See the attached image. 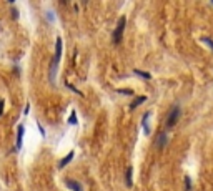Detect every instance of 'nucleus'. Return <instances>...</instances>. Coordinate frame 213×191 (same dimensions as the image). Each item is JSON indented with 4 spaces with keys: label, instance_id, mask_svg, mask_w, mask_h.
Here are the masks:
<instances>
[{
    "label": "nucleus",
    "instance_id": "1",
    "mask_svg": "<svg viewBox=\"0 0 213 191\" xmlns=\"http://www.w3.org/2000/svg\"><path fill=\"white\" fill-rule=\"evenodd\" d=\"M125 25H127V17L123 15V17H120L118 23H117V28L113 30V33H112V42H113L115 45H118L120 42H122V37H123V30H125Z\"/></svg>",
    "mask_w": 213,
    "mask_h": 191
},
{
    "label": "nucleus",
    "instance_id": "2",
    "mask_svg": "<svg viewBox=\"0 0 213 191\" xmlns=\"http://www.w3.org/2000/svg\"><path fill=\"white\" fill-rule=\"evenodd\" d=\"M180 113H182V110H180V107H176V105L170 110L168 116H166V128H173L176 125V121L180 118Z\"/></svg>",
    "mask_w": 213,
    "mask_h": 191
},
{
    "label": "nucleus",
    "instance_id": "3",
    "mask_svg": "<svg viewBox=\"0 0 213 191\" xmlns=\"http://www.w3.org/2000/svg\"><path fill=\"white\" fill-rule=\"evenodd\" d=\"M23 135H25V126L23 125H19L17 128V141H15V150L20 151L23 146Z\"/></svg>",
    "mask_w": 213,
    "mask_h": 191
},
{
    "label": "nucleus",
    "instance_id": "4",
    "mask_svg": "<svg viewBox=\"0 0 213 191\" xmlns=\"http://www.w3.org/2000/svg\"><path fill=\"white\" fill-rule=\"evenodd\" d=\"M65 185L68 186V188L72 189V191H83V188H82V185H80L79 181H77V179L67 178V179H65Z\"/></svg>",
    "mask_w": 213,
    "mask_h": 191
},
{
    "label": "nucleus",
    "instance_id": "5",
    "mask_svg": "<svg viewBox=\"0 0 213 191\" xmlns=\"http://www.w3.org/2000/svg\"><path fill=\"white\" fill-rule=\"evenodd\" d=\"M166 143H168V135H166V131H160V135L157 136V146L165 148Z\"/></svg>",
    "mask_w": 213,
    "mask_h": 191
},
{
    "label": "nucleus",
    "instance_id": "6",
    "mask_svg": "<svg viewBox=\"0 0 213 191\" xmlns=\"http://www.w3.org/2000/svg\"><path fill=\"white\" fill-rule=\"evenodd\" d=\"M150 115H152V111H147V113H143V116H141V128H143L145 135L150 133V126H148V118H150Z\"/></svg>",
    "mask_w": 213,
    "mask_h": 191
},
{
    "label": "nucleus",
    "instance_id": "7",
    "mask_svg": "<svg viewBox=\"0 0 213 191\" xmlns=\"http://www.w3.org/2000/svg\"><path fill=\"white\" fill-rule=\"evenodd\" d=\"M73 156H75V151H70V153L67 155V156H63V158H62V161L58 163V168H60V169H62V168H65V166L73 160Z\"/></svg>",
    "mask_w": 213,
    "mask_h": 191
},
{
    "label": "nucleus",
    "instance_id": "8",
    "mask_svg": "<svg viewBox=\"0 0 213 191\" xmlns=\"http://www.w3.org/2000/svg\"><path fill=\"white\" fill-rule=\"evenodd\" d=\"M132 175H133V168H132V166H128V168H127V171H125V185H127V188H132V186H133Z\"/></svg>",
    "mask_w": 213,
    "mask_h": 191
},
{
    "label": "nucleus",
    "instance_id": "9",
    "mask_svg": "<svg viewBox=\"0 0 213 191\" xmlns=\"http://www.w3.org/2000/svg\"><path fill=\"white\" fill-rule=\"evenodd\" d=\"M145 101H147V97H137V98H135V100L132 101V103H130V110H135V108L138 107V105L145 103Z\"/></svg>",
    "mask_w": 213,
    "mask_h": 191
},
{
    "label": "nucleus",
    "instance_id": "10",
    "mask_svg": "<svg viewBox=\"0 0 213 191\" xmlns=\"http://www.w3.org/2000/svg\"><path fill=\"white\" fill-rule=\"evenodd\" d=\"M133 73H135L137 77H140V78H143V80H150V78H152V75H150L148 72H143V70H138V68H135Z\"/></svg>",
    "mask_w": 213,
    "mask_h": 191
},
{
    "label": "nucleus",
    "instance_id": "11",
    "mask_svg": "<svg viewBox=\"0 0 213 191\" xmlns=\"http://www.w3.org/2000/svg\"><path fill=\"white\" fill-rule=\"evenodd\" d=\"M68 123H70V125H77V123H79V120H77V113H75V110H72V111H70Z\"/></svg>",
    "mask_w": 213,
    "mask_h": 191
},
{
    "label": "nucleus",
    "instance_id": "12",
    "mask_svg": "<svg viewBox=\"0 0 213 191\" xmlns=\"http://www.w3.org/2000/svg\"><path fill=\"white\" fill-rule=\"evenodd\" d=\"M118 93H122V95H128V97H135V91L133 90H123V88H118Z\"/></svg>",
    "mask_w": 213,
    "mask_h": 191
},
{
    "label": "nucleus",
    "instance_id": "13",
    "mask_svg": "<svg viewBox=\"0 0 213 191\" xmlns=\"http://www.w3.org/2000/svg\"><path fill=\"white\" fill-rule=\"evenodd\" d=\"M200 40L203 42V43H207L208 47H210L211 50H213V40H211V38H208V37H203V38H200Z\"/></svg>",
    "mask_w": 213,
    "mask_h": 191
},
{
    "label": "nucleus",
    "instance_id": "14",
    "mask_svg": "<svg viewBox=\"0 0 213 191\" xmlns=\"http://www.w3.org/2000/svg\"><path fill=\"white\" fill-rule=\"evenodd\" d=\"M185 189L187 191L191 189V179H190V176H185Z\"/></svg>",
    "mask_w": 213,
    "mask_h": 191
},
{
    "label": "nucleus",
    "instance_id": "15",
    "mask_svg": "<svg viewBox=\"0 0 213 191\" xmlns=\"http://www.w3.org/2000/svg\"><path fill=\"white\" fill-rule=\"evenodd\" d=\"M37 126H38V131H40V135H42V136H45V130H44V126H42L38 121H37Z\"/></svg>",
    "mask_w": 213,
    "mask_h": 191
},
{
    "label": "nucleus",
    "instance_id": "16",
    "mask_svg": "<svg viewBox=\"0 0 213 191\" xmlns=\"http://www.w3.org/2000/svg\"><path fill=\"white\" fill-rule=\"evenodd\" d=\"M3 113V98H0V116H2Z\"/></svg>",
    "mask_w": 213,
    "mask_h": 191
},
{
    "label": "nucleus",
    "instance_id": "17",
    "mask_svg": "<svg viewBox=\"0 0 213 191\" xmlns=\"http://www.w3.org/2000/svg\"><path fill=\"white\" fill-rule=\"evenodd\" d=\"M28 111H30V103H27L25 105V110H23V113H25V115H28Z\"/></svg>",
    "mask_w": 213,
    "mask_h": 191
}]
</instances>
